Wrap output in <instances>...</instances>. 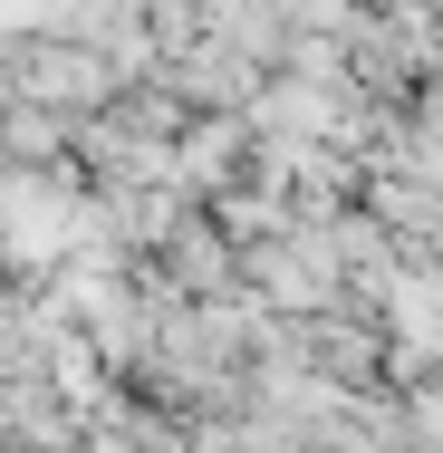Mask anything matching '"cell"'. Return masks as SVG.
<instances>
[{
    "instance_id": "obj_1",
    "label": "cell",
    "mask_w": 443,
    "mask_h": 453,
    "mask_svg": "<svg viewBox=\"0 0 443 453\" xmlns=\"http://www.w3.org/2000/svg\"><path fill=\"white\" fill-rule=\"evenodd\" d=\"M10 96L68 116V126H88V116H106V106L126 96V78H116V58L88 49V39H19V58H10Z\"/></svg>"
},
{
    "instance_id": "obj_2",
    "label": "cell",
    "mask_w": 443,
    "mask_h": 453,
    "mask_svg": "<svg viewBox=\"0 0 443 453\" xmlns=\"http://www.w3.org/2000/svg\"><path fill=\"white\" fill-rule=\"evenodd\" d=\"M251 155H261V135H251V116H193L183 126V145H174V183H183V203H222V193H241L251 183Z\"/></svg>"
}]
</instances>
